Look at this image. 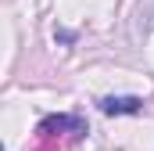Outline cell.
<instances>
[{
  "label": "cell",
  "instance_id": "6da1fadb",
  "mask_svg": "<svg viewBox=\"0 0 154 151\" xmlns=\"http://www.w3.org/2000/svg\"><path fill=\"white\" fill-rule=\"evenodd\" d=\"M100 112L104 115H140L143 112V97H104Z\"/></svg>",
  "mask_w": 154,
  "mask_h": 151
}]
</instances>
